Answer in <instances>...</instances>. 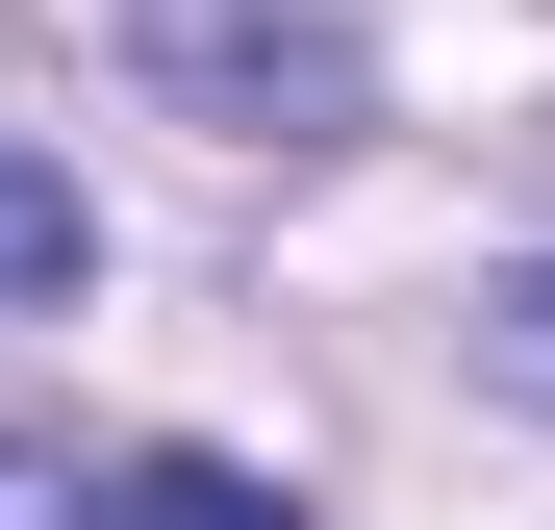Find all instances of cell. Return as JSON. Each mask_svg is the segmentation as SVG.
Here are the masks:
<instances>
[{
    "label": "cell",
    "mask_w": 555,
    "mask_h": 530,
    "mask_svg": "<svg viewBox=\"0 0 555 530\" xmlns=\"http://www.w3.org/2000/svg\"><path fill=\"white\" fill-rule=\"evenodd\" d=\"M76 530H304V505H278L253 455H127V480L76 505Z\"/></svg>",
    "instance_id": "6da1fadb"
},
{
    "label": "cell",
    "mask_w": 555,
    "mask_h": 530,
    "mask_svg": "<svg viewBox=\"0 0 555 530\" xmlns=\"http://www.w3.org/2000/svg\"><path fill=\"white\" fill-rule=\"evenodd\" d=\"M76 253H102V228H76V177H51L26 127H0V303H51V279H76Z\"/></svg>",
    "instance_id": "7a4b0ae2"
},
{
    "label": "cell",
    "mask_w": 555,
    "mask_h": 530,
    "mask_svg": "<svg viewBox=\"0 0 555 530\" xmlns=\"http://www.w3.org/2000/svg\"><path fill=\"white\" fill-rule=\"evenodd\" d=\"M480 379H505V404H555V253H530V279H480Z\"/></svg>",
    "instance_id": "3957f363"
}]
</instances>
